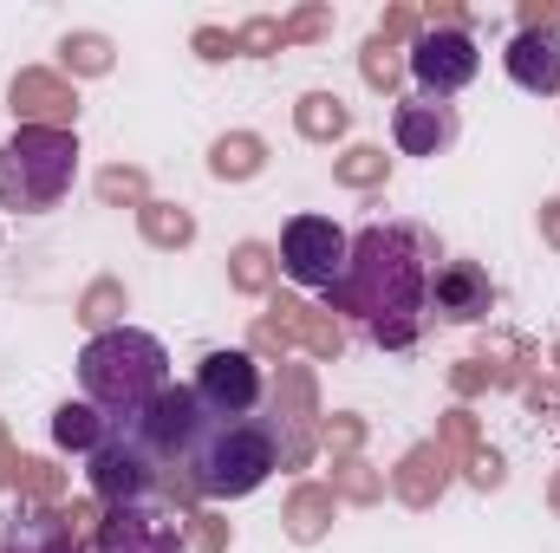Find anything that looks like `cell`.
I'll list each match as a JSON object with an SVG mask.
<instances>
[{"label":"cell","instance_id":"7","mask_svg":"<svg viewBox=\"0 0 560 553\" xmlns=\"http://www.w3.org/2000/svg\"><path fill=\"white\" fill-rule=\"evenodd\" d=\"M196 404L209 423H235V416H255L261 404V365L248 358V352H235V345H222V352H209L202 365H196Z\"/></svg>","mask_w":560,"mask_h":553},{"label":"cell","instance_id":"15","mask_svg":"<svg viewBox=\"0 0 560 553\" xmlns=\"http://www.w3.org/2000/svg\"><path fill=\"white\" fill-rule=\"evenodd\" d=\"M112 430H118V423L98 411V404H85V398L52 411V443H59V449H79V456H92V449H98Z\"/></svg>","mask_w":560,"mask_h":553},{"label":"cell","instance_id":"11","mask_svg":"<svg viewBox=\"0 0 560 553\" xmlns=\"http://www.w3.org/2000/svg\"><path fill=\"white\" fill-rule=\"evenodd\" d=\"M489 306H495V286H489V274H482L476 261H443V268H430V313H436V319L476 326V319H489Z\"/></svg>","mask_w":560,"mask_h":553},{"label":"cell","instance_id":"13","mask_svg":"<svg viewBox=\"0 0 560 553\" xmlns=\"http://www.w3.org/2000/svg\"><path fill=\"white\" fill-rule=\"evenodd\" d=\"M0 553H85L72 521L59 508H39V502H20L0 515Z\"/></svg>","mask_w":560,"mask_h":553},{"label":"cell","instance_id":"5","mask_svg":"<svg viewBox=\"0 0 560 553\" xmlns=\"http://www.w3.org/2000/svg\"><path fill=\"white\" fill-rule=\"evenodd\" d=\"M346 255H352V235L326 215H293L280 228V274L306 293H332L346 274Z\"/></svg>","mask_w":560,"mask_h":553},{"label":"cell","instance_id":"12","mask_svg":"<svg viewBox=\"0 0 560 553\" xmlns=\"http://www.w3.org/2000/svg\"><path fill=\"white\" fill-rule=\"evenodd\" d=\"M502 66H509V79H515L522 92L555 98V92H560V33H555V26H541V20H528V26L509 39Z\"/></svg>","mask_w":560,"mask_h":553},{"label":"cell","instance_id":"4","mask_svg":"<svg viewBox=\"0 0 560 553\" xmlns=\"http://www.w3.org/2000/svg\"><path fill=\"white\" fill-rule=\"evenodd\" d=\"M79 183V138L59 125H20L0 143V209L13 215H46L72 196Z\"/></svg>","mask_w":560,"mask_h":553},{"label":"cell","instance_id":"9","mask_svg":"<svg viewBox=\"0 0 560 553\" xmlns=\"http://www.w3.org/2000/svg\"><path fill=\"white\" fill-rule=\"evenodd\" d=\"M482 72V52L463 26H436V33H418L411 46V79H418V98H456L469 79Z\"/></svg>","mask_w":560,"mask_h":553},{"label":"cell","instance_id":"6","mask_svg":"<svg viewBox=\"0 0 560 553\" xmlns=\"http://www.w3.org/2000/svg\"><path fill=\"white\" fill-rule=\"evenodd\" d=\"M118 430L138 436V449L156 462V469H176V462H189V449H196V436L209 430V416H202V404H196L189 385H170L150 411L131 416V423H118Z\"/></svg>","mask_w":560,"mask_h":553},{"label":"cell","instance_id":"2","mask_svg":"<svg viewBox=\"0 0 560 553\" xmlns=\"http://www.w3.org/2000/svg\"><path fill=\"white\" fill-rule=\"evenodd\" d=\"M79 391H85V404H98L112 423L143 416L170 391V352H163V339L156 332H138V326L98 332L79 352Z\"/></svg>","mask_w":560,"mask_h":553},{"label":"cell","instance_id":"10","mask_svg":"<svg viewBox=\"0 0 560 553\" xmlns=\"http://www.w3.org/2000/svg\"><path fill=\"white\" fill-rule=\"evenodd\" d=\"M92 553H183V528L156 502H125L98 521Z\"/></svg>","mask_w":560,"mask_h":553},{"label":"cell","instance_id":"3","mask_svg":"<svg viewBox=\"0 0 560 553\" xmlns=\"http://www.w3.org/2000/svg\"><path fill=\"white\" fill-rule=\"evenodd\" d=\"M183 469H189V489H196L202 502H242V495H255V489L280 469V443L261 416L209 423V430L196 436V449H189Z\"/></svg>","mask_w":560,"mask_h":553},{"label":"cell","instance_id":"14","mask_svg":"<svg viewBox=\"0 0 560 553\" xmlns=\"http://www.w3.org/2000/svg\"><path fill=\"white\" fill-rule=\"evenodd\" d=\"M456 105L450 98H405L398 105V118H392V138L405 156H436V150H450L456 143Z\"/></svg>","mask_w":560,"mask_h":553},{"label":"cell","instance_id":"8","mask_svg":"<svg viewBox=\"0 0 560 553\" xmlns=\"http://www.w3.org/2000/svg\"><path fill=\"white\" fill-rule=\"evenodd\" d=\"M85 482H92V495H98L105 508H125V502H150V489L163 482V469L138 449L131 430H112V436L85 456Z\"/></svg>","mask_w":560,"mask_h":553},{"label":"cell","instance_id":"1","mask_svg":"<svg viewBox=\"0 0 560 553\" xmlns=\"http://www.w3.org/2000/svg\"><path fill=\"white\" fill-rule=\"evenodd\" d=\"M326 299L339 313H352L372 345H385V352L418 345L423 319H430V255H423V242L411 228H392V222L359 228L352 255H346V274Z\"/></svg>","mask_w":560,"mask_h":553}]
</instances>
